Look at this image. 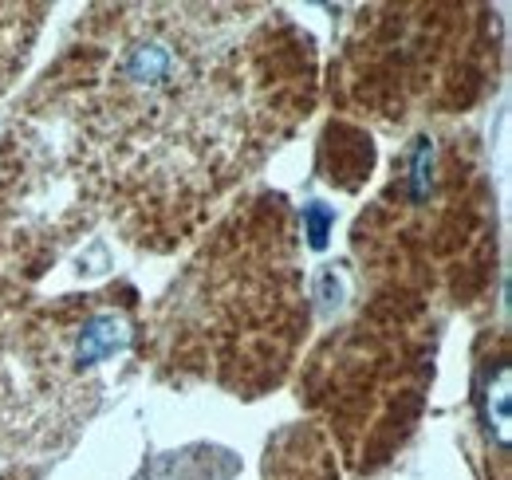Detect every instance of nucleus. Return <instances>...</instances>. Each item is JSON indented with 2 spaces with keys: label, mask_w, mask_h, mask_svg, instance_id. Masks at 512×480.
Returning <instances> with one entry per match:
<instances>
[{
  "label": "nucleus",
  "mask_w": 512,
  "mask_h": 480,
  "mask_svg": "<svg viewBox=\"0 0 512 480\" xmlns=\"http://www.w3.org/2000/svg\"><path fill=\"white\" fill-rule=\"evenodd\" d=\"M123 347H127V331H123V323H119L115 315H95V319L83 327V335H79V351H75V359L83 362V366H95V362L119 355Z\"/></svg>",
  "instance_id": "f257e3e1"
},
{
  "label": "nucleus",
  "mask_w": 512,
  "mask_h": 480,
  "mask_svg": "<svg viewBox=\"0 0 512 480\" xmlns=\"http://www.w3.org/2000/svg\"><path fill=\"white\" fill-rule=\"evenodd\" d=\"M331 225H335V209H331V205H320V201L304 205V237H308V244H312L316 252L327 248Z\"/></svg>",
  "instance_id": "f03ea898"
},
{
  "label": "nucleus",
  "mask_w": 512,
  "mask_h": 480,
  "mask_svg": "<svg viewBox=\"0 0 512 480\" xmlns=\"http://www.w3.org/2000/svg\"><path fill=\"white\" fill-rule=\"evenodd\" d=\"M430 162H434V146L418 142V150H414V197H426V189H430Z\"/></svg>",
  "instance_id": "7ed1b4c3"
}]
</instances>
